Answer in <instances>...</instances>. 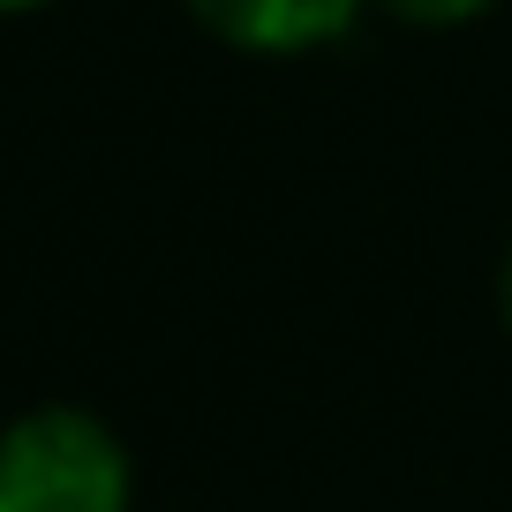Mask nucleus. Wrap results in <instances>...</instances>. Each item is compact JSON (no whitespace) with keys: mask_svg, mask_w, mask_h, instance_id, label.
Here are the masks:
<instances>
[{"mask_svg":"<svg viewBox=\"0 0 512 512\" xmlns=\"http://www.w3.org/2000/svg\"><path fill=\"white\" fill-rule=\"evenodd\" d=\"M0 512H136V460L91 407H23L0 430Z\"/></svg>","mask_w":512,"mask_h":512,"instance_id":"1","label":"nucleus"},{"mask_svg":"<svg viewBox=\"0 0 512 512\" xmlns=\"http://www.w3.org/2000/svg\"><path fill=\"white\" fill-rule=\"evenodd\" d=\"M189 16L234 53H317L354 31L362 0H189Z\"/></svg>","mask_w":512,"mask_h":512,"instance_id":"2","label":"nucleus"},{"mask_svg":"<svg viewBox=\"0 0 512 512\" xmlns=\"http://www.w3.org/2000/svg\"><path fill=\"white\" fill-rule=\"evenodd\" d=\"M400 23H422V31H452V23H475L490 0H384Z\"/></svg>","mask_w":512,"mask_h":512,"instance_id":"3","label":"nucleus"},{"mask_svg":"<svg viewBox=\"0 0 512 512\" xmlns=\"http://www.w3.org/2000/svg\"><path fill=\"white\" fill-rule=\"evenodd\" d=\"M497 317H505V332H512V249H505V264H497Z\"/></svg>","mask_w":512,"mask_h":512,"instance_id":"4","label":"nucleus"},{"mask_svg":"<svg viewBox=\"0 0 512 512\" xmlns=\"http://www.w3.org/2000/svg\"><path fill=\"white\" fill-rule=\"evenodd\" d=\"M23 8H46V0H0V16H23Z\"/></svg>","mask_w":512,"mask_h":512,"instance_id":"5","label":"nucleus"}]
</instances>
